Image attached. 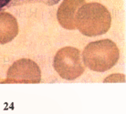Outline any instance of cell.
Listing matches in <instances>:
<instances>
[{
	"label": "cell",
	"mask_w": 126,
	"mask_h": 114,
	"mask_svg": "<svg viewBox=\"0 0 126 114\" xmlns=\"http://www.w3.org/2000/svg\"><path fill=\"white\" fill-rule=\"evenodd\" d=\"M34 2L44 3L49 6L48 0H0V10H2L4 7H11V6H20L27 3H34Z\"/></svg>",
	"instance_id": "cell-7"
},
{
	"label": "cell",
	"mask_w": 126,
	"mask_h": 114,
	"mask_svg": "<svg viewBox=\"0 0 126 114\" xmlns=\"http://www.w3.org/2000/svg\"><path fill=\"white\" fill-rule=\"evenodd\" d=\"M110 24L111 16L109 10L100 3L84 4L76 13V28L87 37H96L107 33Z\"/></svg>",
	"instance_id": "cell-1"
},
{
	"label": "cell",
	"mask_w": 126,
	"mask_h": 114,
	"mask_svg": "<svg viewBox=\"0 0 126 114\" xmlns=\"http://www.w3.org/2000/svg\"><path fill=\"white\" fill-rule=\"evenodd\" d=\"M85 4L84 0H64L57 12V18L63 28L74 30L75 16L79 7Z\"/></svg>",
	"instance_id": "cell-5"
},
{
	"label": "cell",
	"mask_w": 126,
	"mask_h": 114,
	"mask_svg": "<svg viewBox=\"0 0 126 114\" xmlns=\"http://www.w3.org/2000/svg\"><path fill=\"white\" fill-rule=\"evenodd\" d=\"M80 56V51L73 47L60 48L54 57V69L64 79L73 80L78 79L84 72Z\"/></svg>",
	"instance_id": "cell-3"
},
{
	"label": "cell",
	"mask_w": 126,
	"mask_h": 114,
	"mask_svg": "<svg viewBox=\"0 0 126 114\" xmlns=\"http://www.w3.org/2000/svg\"><path fill=\"white\" fill-rule=\"evenodd\" d=\"M120 57L117 45L110 39H102L91 42L85 47L82 58L88 69L97 72H104L110 70Z\"/></svg>",
	"instance_id": "cell-2"
},
{
	"label": "cell",
	"mask_w": 126,
	"mask_h": 114,
	"mask_svg": "<svg viewBox=\"0 0 126 114\" xmlns=\"http://www.w3.org/2000/svg\"><path fill=\"white\" fill-rule=\"evenodd\" d=\"M49 1V6H53V5H56L57 3H59L60 0H48Z\"/></svg>",
	"instance_id": "cell-8"
},
{
	"label": "cell",
	"mask_w": 126,
	"mask_h": 114,
	"mask_svg": "<svg viewBox=\"0 0 126 114\" xmlns=\"http://www.w3.org/2000/svg\"><path fill=\"white\" fill-rule=\"evenodd\" d=\"M18 34L16 17L7 12H0V44L12 41Z\"/></svg>",
	"instance_id": "cell-6"
},
{
	"label": "cell",
	"mask_w": 126,
	"mask_h": 114,
	"mask_svg": "<svg viewBox=\"0 0 126 114\" xmlns=\"http://www.w3.org/2000/svg\"><path fill=\"white\" fill-rule=\"evenodd\" d=\"M41 71L38 65L29 58H21L11 65L6 79L1 83H39Z\"/></svg>",
	"instance_id": "cell-4"
}]
</instances>
